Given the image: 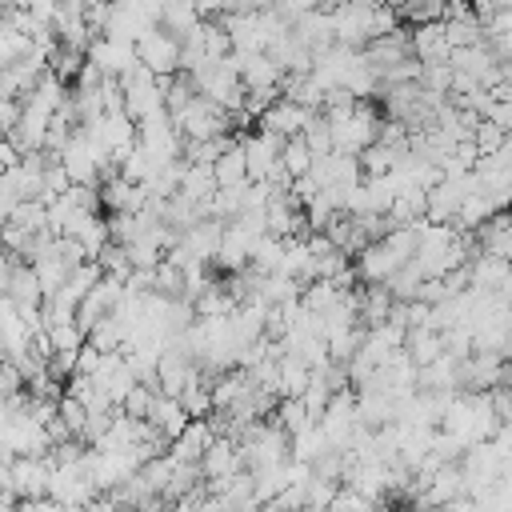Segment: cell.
<instances>
[{"label":"cell","mask_w":512,"mask_h":512,"mask_svg":"<svg viewBox=\"0 0 512 512\" xmlns=\"http://www.w3.org/2000/svg\"><path fill=\"white\" fill-rule=\"evenodd\" d=\"M4 492L20 496V500H44L48 484H52V464L44 456H16L4 460Z\"/></svg>","instance_id":"cell-1"},{"label":"cell","mask_w":512,"mask_h":512,"mask_svg":"<svg viewBox=\"0 0 512 512\" xmlns=\"http://www.w3.org/2000/svg\"><path fill=\"white\" fill-rule=\"evenodd\" d=\"M240 464H244L240 444H236V440H228V436H216V440H212V448H208V452H204V460H200V472H204L208 480H228V476H236V472H240Z\"/></svg>","instance_id":"cell-2"},{"label":"cell","mask_w":512,"mask_h":512,"mask_svg":"<svg viewBox=\"0 0 512 512\" xmlns=\"http://www.w3.org/2000/svg\"><path fill=\"white\" fill-rule=\"evenodd\" d=\"M212 440H216V428H212L208 420H192V424L172 440V456L184 460V464H200L204 452L212 448Z\"/></svg>","instance_id":"cell-3"},{"label":"cell","mask_w":512,"mask_h":512,"mask_svg":"<svg viewBox=\"0 0 512 512\" xmlns=\"http://www.w3.org/2000/svg\"><path fill=\"white\" fill-rule=\"evenodd\" d=\"M328 512H376V500H368V496H360L356 488H340L336 492V500H332V508Z\"/></svg>","instance_id":"cell-4"},{"label":"cell","mask_w":512,"mask_h":512,"mask_svg":"<svg viewBox=\"0 0 512 512\" xmlns=\"http://www.w3.org/2000/svg\"><path fill=\"white\" fill-rule=\"evenodd\" d=\"M216 176H220L224 184H236V180L244 176V160H240L236 152H232V156H224V160H220V168H216Z\"/></svg>","instance_id":"cell-5"},{"label":"cell","mask_w":512,"mask_h":512,"mask_svg":"<svg viewBox=\"0 0 512 512\" xmlns=\"http://www.w3.org/2000/svg\"><path fill=\"white\" fill-rule=\"evenodd\" d=\"M284 168L296 176V172H304L308 168V148L304 144H288V152H284Z\"/></svg>","instance_id":"cell-6"},{"label":"cell","mask_w":512,"mask_h":512,"mask_svg":"<svg viewBox=\"0 0 512 512\" xmlns=\"http://www.w3.org/2000/svg\"><path fill=\"white\" fill-rule=\"evenodd\" d=\"M420 512H448V508H420Z\"/></svg>","instance_id":"cell-7"},{"label":"cell","mask_w":512,"mask_h":512,"mask_svg":"<svg viewBox=\"0 0 512 512\" xmlns=\"http://www.w3.org/2000/svg\"><path fill=\"white\" fill-rule=\"evenodd\" d=\"M388 512H404V508H388Z\"/></svg>","instance_id":"cell-8"}]
</instances>
